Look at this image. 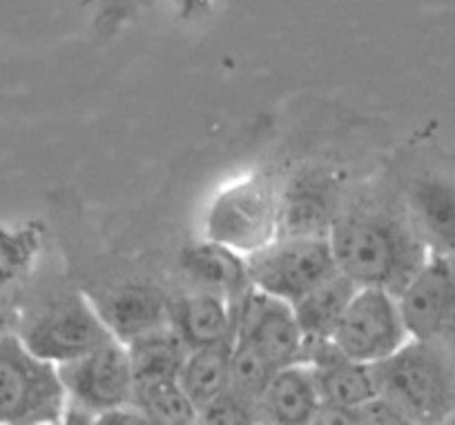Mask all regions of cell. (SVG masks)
Here are the masks:
<instances>
[{
  "instance_id": "obj_1",
  "label": "cell",
  "mask_w": 455,
  "mask_h": 425,
  "mask_svg": "<svg viewBox=\"0 0 455 425\" xmlns=\"http://www.w3.org/2000/svg\"><path fill=\"white\" fill-rule=\"evenodd\" d=\"M328 240L341 274L395 296L431 256L415 223L379 205L341 209Z\"/></svg>"
},
{
  "instance_id": "obj_2",
  "label": "cell",
  "mask_w": 455,
  "mask_h": 425,
  "mask_svg": "<svg viewBox=\"0 0 455 425\" xmlns=\"http://www.w3.org/2000/svg\"><path fill=\"white\" fill-rule=\"evenodd\" d=\"M371 370L378 394L395 403L409 423H437L453 407V374L435 343L411 339Z\"/></svg>"
},
{
  "instance_id": "obj_3",
  "label": "cell",
  "mask_w": 455,
  "mask_h": 425,
  "mask_svg": "<svg viewBox=\"0 0 455 425\" xmlns=\"http://www.w3.org/2000/svg\"><path fill=\"white\" fill-rule=\"evenodd\" d=\"M68 392L59 366L16 334H0V425L63 423Z\"/></svg>"
},
{
  "instance_id": "obj_4",
  "label": "cell",
  "mask_w": 455,
  "mask_h": 425,
  "mask_svg": "<svg viewBox=\"0 0 455 425\" xmlns=\"http://www.w3.org/2000/svg\"><path fill=\"white\" fill-rule=\"evenodd\" d=\"M279 234V183L268 174L226 187L210 205L205 239L235 252L252 254Z\"/></svg>"
},
{
  "instance_id": "obj_5",
  "label": "cell",
  "mask_w": 455,
  "mask_h": 425,
  "mask_svg": "<svg viewBox=\"0 0 455 425\" xmlns=\"http://www.w3.org/2000/svg\"><path fill=\"white\" fill-rule=\"evenodd\" d=\"M252 290L295 303L337 274L328 236H277L246 256Z\"/></svg>"
},
{
  "instance_id": "obj_6",
  "label": "cell",
  "mask_w": 455,
  "mask_h": 425,
  "mask_svg": "<svg viewBox=\"0 0 455 425\" xmlns=\"http://www.w3.org/2000/svg\"><path fill=\"white\" fill-rule=\"evenodd\" d=\"M20 339L34 354L59 366L112 339V332L90 296L76 287L38 308L25 323Z\"/></svg>"
},
{
  "instance_id": "obj_7",
  "label": "cell",
  "mask_w": 455,
  "mask_h": 425,
  "mask_svg": "<svg viewBox=\"0 0 455 425\" xmlns=\"http://www.w3.org/2000/svg\"><path fill=\"white\" fill-rule=\"evenodd\" d=\"M409 341L397 296L371 286L355 292L332 334V343L344 357L366 366L384 361Z\"/></svg>"
},
{
  "instance_id": "obj_8",
  "label": "cell",
  "mask_w": 455,
  "mask_h": 425,
  "mask_svg": "<svg viewBox=\"0 0 455 425\" xmlns=\"http://www.w3.org/2000/svg\"><path fill=\"white\" fill-rule=\"evenodd\" d=\"M59 374L68 401L96 416L116 405L132 403L134 374L128 345L114 336L81 357L59 363Z\"/></svg>"
},
{
  "instance_id": "obj_9",
  "label": "cell",
  "mask_w": 455,
  "mask_h": 425,
  "mask_svg": "<svg viewBox=\"0 0 455 425\" xmlns=\"http://www.w3.org/2000/svg\"><path fill=\"white\" fill-rule=\"evenodd\" d=\"M397 303L411 339L435 343L455 334V267L449 258L431 254Z\"/></svg>"
},
{
  "instance_id": "obj_10",
  "label": "cell",
  "mask_w": 455,
  "mask_h": 425,
  "mask_svg": "<svg viewBox=\"0 0 455 425\" xmlns=\"http://www.w3.org/2000/svg\"><path fill=\"white\" fill-rule=\"evenodd\" d=\"M237 339L255 345L275 367L304 361V334L292 305L251 290L237 308Z\"/></svg>"
},
{
  "instance_id": "obj_11",
  "label": "cell",
  "mask_w": 455,
  "mask_h": 425,
  "mask_svg": "<svg viewBox=\"0 0 455 425\" xmlns=\"http://www.w3.org/2000/svg\"><path fill=\"white\" fill-rule=\"evenodd\" d=\"M339 212V190L331 174L301 169L279 185L277 236H328Z\"/></svg>"
},
{
  "instance_id": "obj_12",
  "label": "cell",
  "mask_w": 455,
  "mask_h": 425,
  "mask_svg": "<svg viewBox=\"0 0 455 425\" xmlns=\"http://www.w3.org/2000/svg\"><path fill=\"white\" fill-rule=\"evenodd\" d=\"M304 361L313 367L323 407L351 412L355 416L357 407L378 394L371 366L344 357L332 341L306 345Z\"/></svg>"
},
{
  "instance_id": "obj_13",
  "label": "cell",
  "mask_w": 455,
  "mask_h": 425,
  "mask_svg": "<svg viewBox=\"0 0 455 425\" xmlns=\"http://www.w3.org/2000/svg\"><path fill=\"white\" fill-rule=\"evenodd\" d=\"M168 323L188 350L233 341L237 334V308L223 296L195 290L168 301Z\"/></svg>"
},
{
  "instance_id": "obj_14",
  "label": "cell",
  "mask_w": 455,
  "mask_h": 425,
  "mask_svg": "<svg viewBox=\"0 0 455 425\" xmlns=\"http://www.w3.org/2000/svg\"><path fill=\"white\" fill-rule=\"evenodd\" d=\"M87 296L114 339L124 343L168 323V301L156 287L124 283L119 287H109L99 296Z\"/></svg>"
},
{
  "instance_id": "obj_15",
  "label": "cell",
  "mask_w": 455,
  "mask_h": 425,
  "mask_svg": "<svg viewBox=\"0 0 455 425\" xmlns=\"http://www.w3.org/2000/svg\"><path fill=\"white\" fill-rule=\"evenodd\" d=\"M181 270L195 290L223 296L235 308H239L252 290L246 256L208 239L183 252Z\"/></svg>"
},
{
  "instance_id": "obj_16",
  "label": "cell",
  "mask_w": 455,
  "mask_h": 425,
  "mask_svg": "<svg viewBox=\"0 0 455 425\" xmlns=\"http://www.w3.org/2000/svg\"><path fill=\"white\" fill-rule=\"evenodd\" d=\"M322 407L313 367L306 361L279 367L259 398V423L308 425Z\"/></svg>"
},
{
  "instance_id": "obj_17",
  "label": "cell",
  "mask_w": 455,
  "mask_h": 425,
  "mask_svg": "<svg viewBox=\"0 0 455 425\" xmlns=\"http://www.w3.org/2000/svg\"><path fill=\"white\" fill-rule=\"evenodd\" d=\"M411 221L435 254L455 252V183L446 178H419L411 187Z\"/></svg>"
},
{
  "instance_id": "obj_18",
  "label": "cell",
  "mask_w": 455,
  "mask_h": 425,
  "mask_svg": "<svg viewBox=\"0 0 455 425\" xmlns=\"http://www.w3.org/2000/svg\"><path fill=\"white\" fill-rule=\"evenodd\" d=\"M357 290L360 286L355 280L337 272L292 303V312L304 334V350L306 345L332 341V334Z\"/></svg>"
},
{
  "instance_id": "obj_19",
  "label": "cell",
  "mask_w": 455,
  "mask_h": 425,
  "mask_svg": "<svg viewBox=\"0 0 455 425\" xmlns=\"http://www.w3.org/2000/svg\"><path fill=\"white\" fill-rule=\"evenodd\" d=\"M235 341V339H233ZM233 341L188 350L179 370V383L196 410L212 403L230 388V358Z\"/></svg>"
},
{
  "instance_id": "obj_20",
  "label": "cell",
  "mask_w": 455,
  "mask_h": 425,
  "mask_svg": "<svg viewBox=\"0 0 455 425\" xmlns=\"http://www.w3.org/2000/svg\"><path fill=\"white\" fill-rule=\"evenodd\" d=\"M128 345L130 361H132L134 383L148 379H170L179 376L181 363L186 358L188 348L170 323L155 327L150 332H143Z\"/></svg>"
},
{
  "instance_id": "obj_21",
  "label": "cell",
  "mask_w": 455,
  "mask_h": 425,
  "mask_svg": "<svg viewBox=\"0 0 455 425\" xmlns=\"http://www.w3.org/2000/svg\"><path fill=\"white\" fill-rule=\"evenodd\" d=\"M132 403L159 425H192L199 423V410L183 392L179 376L170 379L137 381L132 392Z\"/></svg>"
},
{
  "instance_id": "obj_22",
  "label": "cell",
  "mask_w": 455,
  "mask_h": 425,
  "mask_svg": "<svg viewBox=\"0 0 455 425\" xmlns=\"http://www.w3.org/2000/svg\"><path fill=\"white\" fill-rule=\"evenodd\" d=\"M277 367L248 341H233V358H230V388L242 397L251 398L259 405V398L264 394L266 385L270 383Z\"/></svg>"
},
{
  "instance_id": "obj_23",
  "label": "cell",
  "mask_w": 455,
  "mask_h": 425,
  "mask_svg": "<svg viewBox=\"0 0 455 425\" xmlns=\"http://www.w3.org/2000/svg\"><path fill=\"white\" fill-rule=\"evenodd\" d=\"M199 423L210 425H246L259 423V405L228 388L221 397L214 398L199 410Z\"/></svg>"
},
{
  "instance_id": "obj_24",
  "label": "cell",
  "mask_w": 455,
  "mask_h": 425,
  "mask_svg": "<svg viewBox=\"0 0 455 425\" xmlns=\"http://www.w3.org/2000/svg\"><path fill=\"white\" fill-rule=\"evenodd\" d=\"M355 423L357 425H402L409 423V419L404 416V412L395 405L393 401H388L382 394H375L373 398L364 403L362 407L355 410Z\"/></svg>"
},
{
  "instance_id": "obj_25",
  "label": "cell",
  "mask_w": 455,
  "mask_h": 425,
  "mask_svg": "<svg viewBox=\"0 0 455 425\" xmlns=\"http://www.w3.org/2000/svg\"><path fill=\"white\" fill-rule=\"evenodd\" d=\"M96 423L100 425H139L146 423L152 425L150 419L139 410L134 403H125V405H116L112 410H105L96 416Z\"/></svg>"
},
{
  "instance_id": "obj_26",
  "label": "cell",
  "mask_w": 455,
  "mask_h": 425,
  "mask_svg": "<svg viewBox=\"0 0 455 425\" xmlns=\"http://www.w3.org/2000/svg\"><path fill=\"white\" fill-rule=\"evenodd\" d=\"M0 334H3V319H0Z\"/></svg>"
}]
</instances>
